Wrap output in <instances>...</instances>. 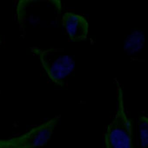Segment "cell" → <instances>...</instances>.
I'll list each match as a JSON object with an SVG mask.
<instances>
[{"label":"cell","mask_w":148,"mask_h":148,"mask_svg":"<svg viewBox=\"0 0 148 148\" xmlns=\"http://www.w3.org/2000/svg\"><path fill=\"white\" fill-rule=\"evenodd\" d=\"M117 97L116 112L105 134V148H133L131 123L125 112L123 92L119 85Z\"/></svg>","instance_id":"6da1fadb"},{"label":"cell","mask_w":148,"mask_h":148,"mask_svg":"<svg viewBox=\"0 0 148 148\" xmlns=\"http://www.w3.org/2000/svg\"><path fill=\"white\" fill-rule=\"evenodd\" d=\"M32 51L38 56L50 79L57 85L64 86L66 78L75 69V62L73 57L61 54L53 48L42 49L34 47Z\"/></svg>","instance_id":"7a4b0ae2"},{"label":"cell","mask_w":148,"mask_h":148,"mask_svg":"<svg viewBox=\"0 0 148 148\" xmlns=\"http://www.w3.org/2000/svg\"><path fill=\"white\" fill-rule=\"evenodd\" d=\"M60 118L55 117L19 136L0 139V148H40L50 140Z\"/></svg>","instance_id":"3957f363"},{"label":"cell","mask_w":148,"mask_h":148,"mask_svg":"<svg viewBox=\"0 0 148 148\" xmlns=\"http://www.w3.org/2000/svg\"><path fill=\"white\" fill-rule=\"evenodd\" d=\"M62 23L71 41L86 40L89 34V23L84 17L72 12H66L62 16Z\"/></svg>","instance_id":"277c9868"},{"label":"cell","mask_w":148,"mask_h":148,"mask_svg":"<svg viewBox=\"0 0 148 148\" xmlns=\"http://www.w3.org/2000/svg\"><path fill=\"white\" fill-rule=\"evenodd\" d=\"M138 126L141 147H148V118L141 116L138 121Z\"/></svg>","instance_id":"5b68a950"}]
</instances>
